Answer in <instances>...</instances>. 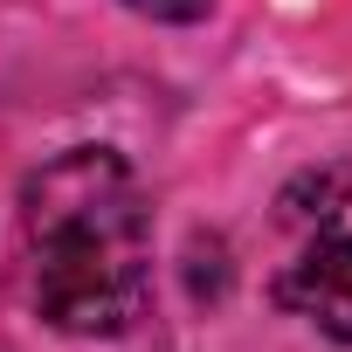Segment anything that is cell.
<instances>
[{
  "label": "cell",
  "instance_id": "1",
  "mask_svg": "<svg viewBox=\"0 0 352 352\" xmlns=\"http://www.w3.org/2000/svg\"><path fill=\"white\" fill-rule=\"evenodd\" d=\"M21 221H28L35 304L56 331L104 338L145 311L152 228H145V194L118 152L76 145L49 159L21 194Z\"/></svg>",
  "mask_w": 352,
  "mask_h": 352
},
{
  "label": "cell",
  "instance_id": "2",
  "mask_svg": "<svg viewBox=\"0 0 352 352\" xmlns=\"http://www.w3.org/2000/svg\"><path fill=\"white\" fill-rule=\"evenodd\" d=\"M276 304L352 338V166H318L276 201Z\"/></svg>",
  "mask_w": 352,
  "mask_h": 352
},
{
  "label": "cell",
  "instance_id": "3",
  "mask_svg": "<svg viewBox=\"0 0 352 352\" xmlns=\"http://www.w3.org/2000/svg\"><path fill=\"white\" fill-rule=\"evenodd\" d=\"M124 8H138V14H152V21H201L214 0H124Z\"/></svg>",
  "mask_w": 352,
  "mask_h": 352
}]
</instances>
